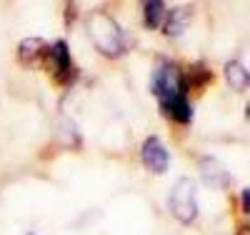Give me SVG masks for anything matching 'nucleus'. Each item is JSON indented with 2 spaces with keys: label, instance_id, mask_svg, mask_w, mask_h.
<instances>
[{
  "label": "nucleus",
  "instance_id": "9d476101",
  "mask_svg": "<svg viewBox=\"0 0 250 235\" xmlns=\"http://www.w3.org/2000/svg\"><path fill=\"white\" fill-rule=\"evenodd\" d=\"M143 13H145V25H148L150 30L160 28L165 23V18H168V8H165V3H160V0H148V3H143Z\"/></svg>",
  "mask_w": 250,
  "mask_h": 235
},
{
  "label": "nucleus",
  "instance_id": "20e7f679",
  "mask_svg": "<svg viewBox=\"0 0 250 235\" xmlns=\"http://www.w3.org/2000/svg\"><path fill=\"white\" fill-rule=\"evenodd\" d=\"M48 58V65L53 70V78L58 83H68L75 78V68H73V60H70V50H68V43L65 40H58L45 50Z\"/></svg>",
  "mask_w": 250,
  "mask_h": 235
},
{
  "label": "nucleus",
  "instance_id": "0eeeda50",
  "mask_svg": "<svg viewBox=\"0 0 250 235\" xmlns=\"http://www.w3.org/2000/svg\"><path fill=\"white\" fill-rule=\"evenodd\" d=\"M160 110L175 123H190V118H193V105L188 100V93H178L173 98L160 100Z\"/></svg>",
  "mask_w": 250,
  "mask_h": 235
},
{
  "label": "nucleus",
  "instance_id": "9b49d317",
  "mask_svg": "<svg viewBox=\"0 0 250 235\" xmlns=\"http://www.w3.org/2000/svg\"><path fill=\"white\" fill-rule=\"evenodd\" d=\"M185 23H188V18H185V15H183L180 10H175V13H170L168 18H165V23H163V28H165V33H168L170 38H175L178 33H183Z\"/></svg>",
  "mask_w": 250,
  "mask_h": 235
},
{
  "label": "nucleus",
  "instance_id": "1a4fd4ad",
  "mask_svg": "<svg viewBox=\"0 0 250 235\" xmlns=\"http://www.w3.org/2000/svg\"><path fill=\"white\" fill-rule=\"evenodd\" d=\"M45 40L43 38H25L23 43L18 45V60H23V63H33L38 58H45Z\"/></svg>",
  "mask_w": 250,
  "mask_h": 235
},
{
  "label": "nucleus",
  "instance_id": "f8f14e48",
  "mask_svg": "<svg viewBox=\"0 0 250 235\" xmlns=\"http://www.w3.org/2000/svg\"><path fill=\"white\" fill-rule=\"evenodd\" d=\"M240 200H243V210H245V215H248V188L243 190V195H240Z\"/></svg>",
  "mask_w": 250,
  "mask_h": 235
},
{
  "label": "nucleus",
  "instance_id": "f257e3e1",
  "mask_svg": "<svg viewBox=\"0 0 250 235\" xmlns=\"http://www.w3.org/2000/svg\"><path fill=\"white\" fill-rule=\"evenodd\" d=\"M88 38L105 58H120L125 50V33L108 13H93L85 20Z\"/></svg>",
  "mask_w": 250,
  "mask_h": 235
},
{
  "label": "nucleus",
  "instance_id": "6e6552de",
  "mask_svg": "<svg viewBox=\"0 0 250 235\" xmlns=\"http://www.w3.org/2000/svg\"><path fill=\"white\" fill-rule=\"evenodd\" d=\"M225 80L235 93H245L248 90V68L240 60H228L225 63Z\"/></svg>",
  "mask_w": 250,
  "mask_h": 235
},
{
  "label": "nucleus",
  "instance_id": "f03ea898",
  "mask_svg": "<svg viewBox=\"0 0 250 235\" xmlns=\"http://www.w3.org/2000/svg\"><path fill=\"white\" fill-rule=\"evenodd\" d=\"M170 213L185 225H190L198 218V200H195V180L180 178L170 190Z\"/></svg>",
  "mask_w": 250,
  "mask_h": 235
},
{
  "label": "nucleus",
  "instance_id": "7ed1b4c3",
  "mask_svg": "<svg viewBox=\"0 0 250 235\" xmlns=\"http://www.w3.org/2000/svg\"><path fill=\"white\" fill-rule=\"evenodd\" d=\"M153 93L158 95V103L165 98H173L178 93H188V85L183 80V73L175 63L170 60H160L158 68L153 73Z\"/></svg>",
  "mask_w": 250,
  "mask_h": 235
},
{
  "label": "nucleus",
  "instance_id": "39448f33",
  "mask_svg": "<svg viewBox=\"0 0 250 235\" xmlns=\"http://www.w3.org/2000/svg\"><path fill=\"white\" fill-rule=\"evenodd\" d=\"M143 163H145V168L150 170V173H155V175H160V173H165L168 170V165H170V155H168V148L163 145V140L160 138H155V135H150L148 140L143 143Z\"/></svg>",
  "mask_w": 250,
  "mask_h": 235
},
{
  "label": "nucleus",
  "instance_id": "423d86ee",
  "mask_svg": "<svg viewBox=\"0 0 250 235\" xmlns=\"http://www.w3.org/2000/svg\"><path fill=\"white\" fill-rule=\"evenodd\" d=\"M198 168H200V178L208 188L213 190H225L228 185H230V173L225 170V165L210 155H205L198 160Z\"/></svg>",
  "mask_w": 250,
  "mask_h": 235
}]
</instances>
